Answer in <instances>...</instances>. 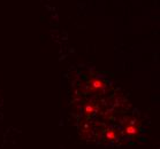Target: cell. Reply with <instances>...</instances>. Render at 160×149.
I'll return each instance as SVG.
<instances>
[{"mask_svg": "<svg viewBox=\"0 0 160 149\" xmlns=\"http://www.w3.org/2000/svg\"><path fill=\"white\" fill-rule=\"evenodd\" d=\"M127 132H128V134H135L136 133V128L134 126H129L127 128Z\"/></svg>", "mask_w": 160, "mask_h": 149, "instance_id": "obj_1", "label": "cell"}]
</instances>
